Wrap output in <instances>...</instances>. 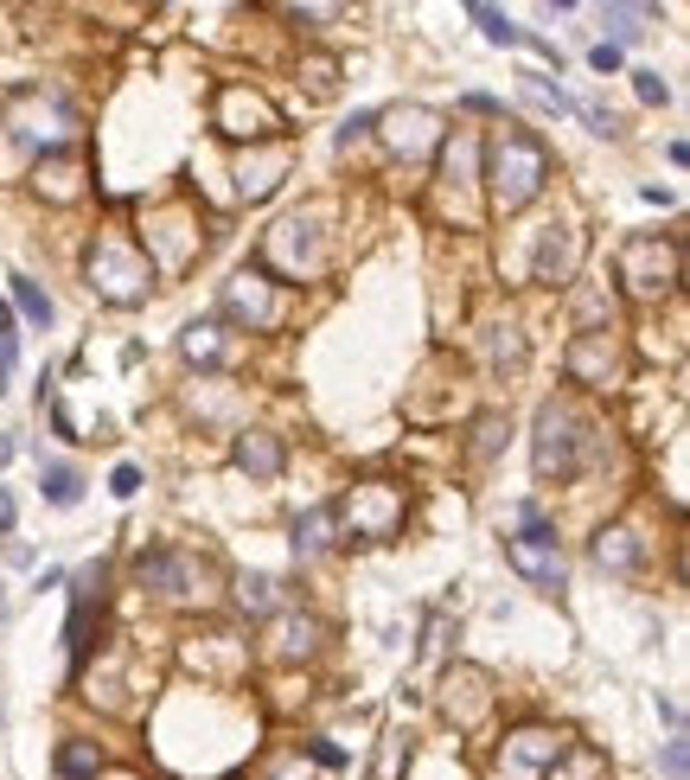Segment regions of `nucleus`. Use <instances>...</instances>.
Instances as JSON below:
<instances>
[{"instance_id":"nucleus-46","label":"nucleus","mask_w":690,"mask_h":780,"mask_svg":"<svg viewBox=\"0 0 690 780\" xmlns=\"http://www.w3.org/2000/svg\"><path fill=\"white\" fill-rule=\"evenodd\" d=\"M0 614H7V601H0Z\"/></svg>"},{"instance_id":"nucleus-26","label":"nucleus","mask_w":690,"mask_h":780,"mask_svg":"<svg viewBox=\"0 0 690 780\" xmlns=\"http://www.w3.org/2000/svg\"><path fill=\"white\" fill-rule=\"evenodd\" d=\"M473 154H480V148H473V134L454 129V141L441 148V173H448L454 186H467V180H473Z\"/></svg>"},{"instance_id":"nucleus-8","label":"nucleus","mask_w":690,"mask_h":780,"mask_svg":"<svg viewBox=\"0 0 690 780\" xmlns=\"http://www.w3.org/2000/svg\"><path fill=\"white\" fill-rule=\"evenodd\" d=\"M506 563L524 576L531 589H550V596L562 589V544H557L550 524H524L518 538H506Z\"/></svg>"},{"instance_id":"nucleus-12","label":"nucleus","mask_w":690,"mask_h":780,"mask_svg":"<svg viewBox=\"0 0 690 780\" xmlns=\"http://www.w3.org/2000/svg\"><path fill=\"white\" fill-rule=\"evenodd\" d=\"M378 122H383V141H390V154H403V160L429 154L434 141H441V116H434V109H422V103L383 109Z\"/></svg>"},{"instance_id":"nucleus-34","label":"nucleus","mask_w":690,"mask_h":780,"mask_svg":"<svg viewBox=\"0 0 690 780\" xmlns=\"http://www.w3.org/2000/svg\"><path fill=\"white\" fill-rule=\"evenodd\" d=\"M659 768H664V780H684V768H690V749H684V736H671V742H664Z\"/></svg>"},{"instance_id":"nucleus-20","label":"nucleus","mask_w":690,"mask_h":780,"mask_svg":"<svg viewBox=\"0 0 690 780\" xmlns=\"http://www.w3.org/2000/svg\"><path fill=\"white\" fill-rule=\"evenodd\" d=\"M576 269V231H562V224H550L543 231V243H537V282L557 288L562 276Z\"/></svg>"},{"instance_id":"nucleus-10","label":"nucleus","mask_w":690,"mask_h":780,"mask_svg":"<svg viewBox=\"0 0 690 780\" xmlns=\"http://www.w3.org/2000/svg\"><path fill=\"white\" fill-rule=\"evenodd\" d=\"M134 576H141L160 601H192L199 582H204V563L186 557V550H141V557H134Z\"/></svg>"},{"instance_id":"nucleus-43","label":"nucleus","mask_w":690,"mask_h":780,"mask_svg":"<svg viewBox=\"0 0 690 780\" xmlns=\"http://www.w3.org/2000/svg\"><path fill=\"white\" fill-rule=\"evenodd\" d=\"M7 461H13V436H0V468H7Z\"/></svg>"},{"instance_id":"nucleus-24","label":"nucleus","mask_w":690,"mask_h":780,"mask_svg":"<svg viewBox=\"0 0 690 780\" xmlns=\"http://www.w3.org/2000/svg\"><path fill=\"white\" fill-rule=\"evenodd\" d=\"M179 346H186L192 364H224V327H218V320H192Z\"/></svg>"},{"instance_id":"nucleus-17","label":"nucleus","mask_w":690,"mask_h":780,"mask_svg":"<svg viewBox=\"0 0 690 780\" xmlns=\"http://www.w3.org/2000/svg\"><path fill=\"white\" fill-rule=\"evenodd\" d=\"M230 461H237L243 473H256V480H276L281 473V442L276 436H262V429H243L237 448H230Z\"/></svg>"},{"instance_id":"nucleus-36","label":"nucleus","mask_w":690,"mask_h":780,"mask_svg":"<svg viewBox=\"0 0 690 780\" xmlns=\"http://www.w3.org/2000/svg\"><path fill=\"white\" fill-rule=\"evenodd\" d=\"M499 436H511V429H506L499 417H486V422H480V442H473V454H480V461H492V454H499Z\"/></svg>"},{"instance_id":"nucleus-42","label":"nucleus","mask_w":690,"mask_h":780,"mask_svg":"<svg viewBox=\"0 0 690 780\" xmlns=\"http://www.w3.org/2000/svg\"><path fill=\"white\" fill-rule=\"evenodd\" d=\"M0 531H13V493L0 487Z\"/></svg>"},{"instance_id":"nucleus-27","label":"nucleus","mask_w":690,"mask_h":780,"mask_svg":"<svg viewBox=\"0 0 690 780\" xmlns=\"http://www.w3.org/2000/svg\"><path fill=\"white\" fill-rule=\"evenodd\" d=\"M276 576H237V601H243V608H250V614H276Z\"/></svg>"},{"instance_id":"nucleus-18","label":"nucleus","mask_w":690,"mask_h":780,"mask_svg":"<svg viewBox=\"0 0 690 780\" xmlns=\"http://www.w3.org/2000/svg\"><path fill=\"white\" fill-rule=\"evenodd\" d=\"M288 148H269V154H256V160H243V167H237V186H243V199H269V192H276L281 186V173H288Z\"/></svg>"},{"instance_id":"nucleus-30","label":"nucleus","mask_w":690,"mask_h":780,"mask_svg":"<svg viewBox=\"0 0 690 780\" xmlns=\"http://www.w3.org/2000/svg\"><path fill=\"white\" fill-rule=\"evenodd\" d=\"M601 20H608V32H613L608 46H613V52H620L627 39H639V20H652V7H608Z\"/></svg>"},{"instance_id":"nucleus-5","label":"nucleus","mask_w":690,"mask_h":780,"mask_svg":"<svg viewBox=\"0 0 690 780\" xmlns=\"http://www.w3.org/2000/svg\"><path fill=\"white\" fill-rule=\"evenodd\" d=\"M7 129H13V141H26V148H46V154H58V148H71L77 116H71V103H64V97L26 90L20 103L7 109Z\"/></svg>"},{"instance_id":"nucleus-14","label":"nucleus","mask_w":690,"mask_h":780,"mask_svg":"<svg viewBox=\"0 0 690 780\" xmlns=\"http://www.w3.org/2000/svg\"><path fill=\"white\" fill-rule=\"evenodd\" d=\"M102 582H109L102 563H83V570L71 576V627H64V647H71L77 659L90 652V614L102 608Z\"/></svg>"},{"instance_id":"nucleus-29","label":"nucleus","mask_w":690,"mask_h":780,"mask_svg":"<svg viewBox=\"0 0 690 780\" xmlns=\"http://www.w3.org/2000/svg\"><path fill=\"white\" fill-rule=\"evenodd\" d=\"M403 768H409V736L403 729H390V736L378 742V768H371V780H397Z\"/></svg>"},{"instance_id":"nucleus-7","label":"nucleus","mask_w":690,"mask_h":780,"mask_svg":"<svg viewBox=\"0 0 690 780\" xmlns=\"http://www.w3.org/2000/svg\"><path fill=\"white\" fill-rule=\"evenodd\" d=\"M678 276H684L678 243H659V237H627L620 243V282L633 288V294H664Z\"/></svg>"},{"instance_id":"nucleus-23","label":"nucleus","mask_w":690,"mask_h":780,"mask_svg":"<svg viewBox=\"0 0 690 780\" xmlns=\"http://www.w3.org/2000/svg\"><path fill=\"white\" fill-rule=\"evenodd\" d=\"M39 493H46L51 506H77V499H83V473H77L71 461H46V468H39Z\"/></svg>"},{"instance_id":"nucleus-3","label":"nucleus","mask_w":690,"mask_h":780,"mask_svg":"<svg viewBox=\"0 0 690 780\" xmlns=\"http://www.w3.org/2000/svg\"><path fill=\"white\" fill-rule=\"evenodd\" d=\"M90 288H97L102 301H116V308H134V301H148L153 294V262L148 250H134L128 237H97V250H90Z\"/></svg>"},{"instance_id":"nucleus-33","label":"nucleus","mask_w":690,"mask_h":780,"mask_svg":"<svg viewBox=\"0 0 690 780\" xmlns=\"http://www.w3.org/2000/svg\"><path fill=\"white\" fill-rule=\"evenodd\" d=\"M486 333H492V339H486L492 364H518V359H524V346H518V327H511V320H506V327H486Z\"/></svg>"},{"instance_id":"nucleus-6","label":"nucleus","mask_w":690,"mask_h":780,"mask_svg":"<svg viewBox=\"0 0 690 780\" xmlns=\"http://www.w3.org/2000/svg\"><path fill=\"white\" fill-rule=\"evenodd\" d=\"M562 729L550 723H524V729H511L506 742H499V761H492V774L499 780H543L550 768H557V754H562Z\"/></svg>"},{"instance_id":"nucleus-19","label":"nucleus","mask_w":690,"mask_h":780,"mask_svg":"<svg viewBox=\"0 0 690 780\" xmlns=\"http://www.w3.org/2000/svg\"><path fill=\"white\" fill-rule=\"evenodd\" d=\"M288 544H294L301 563L327 557V550H332V506H307L301 519H294V538H288Z\"/></svg>"},{"instance_id":"nucleus-25","label":"nucleus","mask_w":690,"mask_h":780,"mask_svg":"<svg viewBox=\"0 0 690 780\" xmlns=\"http://www.w3.org/2000/svg\"><path fill=\"white\" fill-rule=\"evenodd\" d=\"M58 774L64 780H97L102 774V749L97 742H83V736H71V742L58 749Z\"/></svg>"},{"instance_id":"nucleus-45","label":"nucleus","mask_w":690,"mask_h":780,"mask_svg":"<svg viewBox=\"0 0 690 780\" xmlns=\"http://www.w3.org/2000/svg\"><path fill=\"white\" fill-rule=\"evenodd\" d=\"M116 780H134V774H116Z\"/></svg>"},{"instance_id":"nucleus-35","label":"nucleus","mask_w":690,"mask_h":780,"mask_svg":"<svg viewBox=\"0 0 690 780\" xmlns=\"http://www.w3.org/2000/svg\"><path fill=\"white\" fill-rule=\"evenodd\" d=\"M633 90H639V103H664V97H671V83H664L659 71H633Z\"/></svg>"},{"instance_id":"nucleus-11","label":"nucleus","mask_w":690,"mask_h":780,"mask_svg":"<svg viewBox=\"0 0 690 780\" xmlns=\"http://www.w3.org/2000/svg\"><path fill=\"white\" fill-rule=\"evenodd\" d=\"M224 313L237 320V327H250V333H269V327L281 320L276 282H269L262 269H243V276H230V282H224Z\"/></svg>"},{"instance_id":"nucleus-15","label":"nucleus","mask_w":690,"mask_h":780,"mask_svg":"<svg viewBox=\"0 0 690 780\" xmlns=\"http://www.w3.org/2000/svg\"><path fill=\"white\" fill-rule=\"evenodd\" d=\"M569 378H576V384H608V378H620V352L608 346L601 327L569 346Z\"/></svg>"},{"instance_id":"nucleus-44","label":"nucleus","mask_w":690,"mask_h":780,"mask_svg":"<svg viewBox=\"0 0 690 780\" xmlns=\"http://www.w3.org/2000/svg\"><path fill=\"white\" fill-rule=\"evenodd\" d=\"M276 780H294V774H276Z\"/></svg>"},{"instance_id":"nucleus-40","label":"nucleus","mask_w":690,"mask_h":780,"mask_svg":"<svg viewBox=\"0 0 690 780\" xmlns=\"http://www.w3.org/2000/svg\"><path fill=\"white\" fill-rule=\"evenodd\" d=\"M588 64H594V71H601V78H613V71H620V52H613L608 39H601V46H594V52H588Z\"/></svg>"},{"instance_id":"nucleus-37","label":"nucleus","mask_w":690,"mask_h":780,"mask_svg":"<svg viewBox=\"0 0 690 780\" xmlns=\"http://www.w3.org/2000/svg\"><path fill=\"white\" fill-rule=\"evenodd\" d=\"M109 493H116V499H134V493H141V468H128V461H122V468L109 473Z\"/></svg>"},{"instance_id":"nucleus-4","label":"nucleus","mask_w":690,"mask_h":780,"mask_svg":"<svg viewBox=\"0 0 690 780\" xmlns=\"http://www.w3.org/2000/svg\"><path fill=\"white\" fill-rule=\"evenodd\" d=\"M537 480H569L582 468V417L569 403H543L537 410V442H531Z\"/></svg>"},{"instance_id":"nucleus-1","label":"nucleus","mask_w":690,"mask_h":780,"mask_svg":"<svg viewBox=\"0 0 690 780\" xmlns=\"http://www.w3.org/2000/svg\"><path fill=\"white\" fill-rule=\"evenodd\" d=\"M550 180V148L537 141L524 122H506V129L492 134V148H486V192H492V211H524L543 192Z\"/></svg>"},{"instance_id":"nucleus-31","label":"nucleus","mask_w":690,"mask_h":780,"mask_svg":"<svg viewBox=\"0 0 690 780\" xmlns=\"http://www.w3.org/2000/svg\"><path fill=\"white\" fill-rule=\"evenodd\" d=\"M473 20H480V32L492 39V46H524V32L511 27V20L499 13V7H473Z\"/></svg>"},{"instance_id":"nucleus-21","label":"nucleus","mask_w":690,"mask_h":780,"mask_svg":"<svg viewBox=\"0 0 690 780\" xmlns=\"http://www.w3.org/2000/svg\"><path fill=\"white\" fill-rule=\"evenodd\" d=\"M543 780H613V768H608V754H601V749H588V742H562L557 768H550Z\"/></svg>"},{"instance_id":"nucleus-39","label":"nucleus","mask_w":690,"mask_h":780,"mask_svg":"<svg viewBox=\"0 0 690 780\" xmlns=\"http://www.w3.org/2000/svg\"><path fill=\"white\" fill-rule=\"evenodd\" d=\"M371 122H378V109H358V116H352V122H346V129H339V148H352V141H358V134H364V129H371Z\"/></svg>"},{"instance_id":"nucleus-16","label":"nucleus","mask_w":690,"mask_h":780,"mask_svg":"<svg viewBox=\"0 0 690 780\" xmlns=\"http://www.w3.org/2000/svg\"><path fill=\"white\" fill-rule=\"evenodd\" d=\"M313 647H320V621L313 614H276V627H269V652L276 659H307Z\"/></svg>"},{"instance_id":"nucleus-32","label":"nucleus","mask_w":690,"mask_h":780,"mask_svg":"<svg viewBox=\"0 0 690 780\" xmlns=\"http://www.w3.org/2000/svg\"><path fill=\"white\" fill-rule=\"evenodd\" d=\"M83 173H77V167H39V192H51V199H58V206H64V199H77V192H83Z\"/></svg>"},{"instance_id":"nucleus-9","label":"nucleus","mask_w":690,"mask_h":780,"mask_svg":"<svg viewBox=\"0 0 690 780\" xmlns=\"http://www.w3.org/2000/svg\"><path fill=\"white\" fill-rule=\"evenodd\" d=\"M211 122H218V134H230V141H269V134L281 129V116L269 109V97H256L250 83H224Z\"/></svg>"},{"instance_id":"nucleus-38","label":"nucleus","mask_w":690,"mask_h":780,"mask_svg":"<svg viewBox=\"0 0 690 780\" xmlns=\"http://www.w3.org/2000/svg\"><path fill=\"white\" fill-rule=\"evenodd\" d=\"M13 352H20V333L7 327V333H0V397H7V378H13Z\"/></svg>"},{"instance_id":"nucleus-13","label":"nucleus","mask_w":690,"mask_h":780,"mask_svg":"<svg viewBox=\"0 0 690 780\" xmlns=\"http://www.w3.org/2000/svg\"><path fill=\"white\" fill-rule=\"evenodd\" d=\"M262 262H269V269H281V276H313V269H320L313 224H307V218L276 224V231H269V243H262Z\"/></svg>"},{"instance_id":"nucleus-28","label":"nucleus","mask_w":690,"mask_h":780,"mask_svg":"<svg viewBox=\"0 0 690 780\" xmlns=\"http://www.w3.org/2000/svg\"><path fill=\"white\" fill-rule=\"evenodd\" d=\"M13 301H20V313L32 327H51V294L32 282V276H13Z\"/></svg>"},{"instance_id":"nucleus-2","label":"nucleus","mask_w":690,"mask_h":780,"mask_svg":"<svg viewBox=\"0 0 690 780\" xmlns=\"http://www.w3.org/2000/svg\"><path fill=\"white\" fill-rule=\"evenodd\" d=\"M403 512H409V493L397 480H358L332 506V531H346L352 544H390L403 531Z\"/></svg>"},{"instance_id":"nucleus-41","label":"nucleus","mask_w":690,"mask_h":780,"mask_svg":"<svg viewBox=\"0 0 690 780\" xmlns=\"http://www.w3.org/2000/svg\"><path fill=\"white\" fill-rule=\"evenodd\" d=\"M307 754H313V761H327V768H339V761H346V754L332 749V742H307Z\"/></svg>"},{"instance_id":"nucleus-22","label":"nucleus","mask_w":690,"mask_h":780,"mask_svg":"<svg viewBox=\"0 0 690 780\" xmlns=\"http://www.w3.org/2000/svg\"><path fill=\"white\" fill-rule=\"evenodd\" d=\"M594 563H601V570H633V563H639V538L627 531V524H608V531L594 538Z\"/></svg>"}]
</instances>
